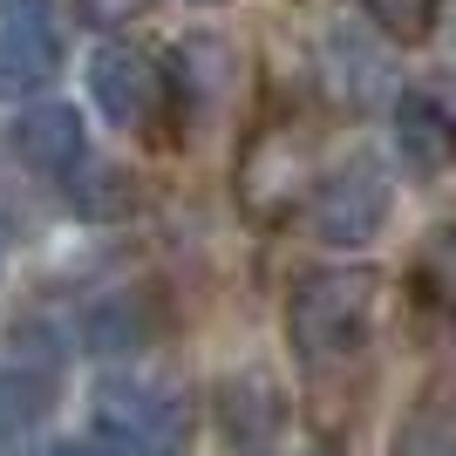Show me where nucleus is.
Returning a JSON list of instances; mask_svg holds the SVG:
<instances>
[{"instance_id": "f257e3e1", "label": "nucleus", "mask_w": 456, "mask_h": 456, "mask_svg": "<svg viewBox=\"0 0 456 456\" xmlns=\"http://www.w3.org/2000/svg\"><path fill=\"white\" fill-rule=\"evenodd\" d=\"M375 306H381V280L368 266H321L293 286L286 334L300 347V362H314V368L347 362V354H362L368 327H375Z\"/></svg>"}, {"instance_id": "f03ea898", "label": "nucleus", "mask_w": 456, "mask_h": 456, "mask_svg": "<svg viewBox=\"0 0 456 456\" xmlns=\"http://www.w3.org/2000/svg\"><path fill=\"white\" fill-rule=\"evenodd\" d=\"M95 429L130 456H164L184 436V402L157 381H102L95 388Z\"/></svg>"}, {"instance_id": "7ed1b4c3", "label": "nucleus", "mask_w": 456, "mask_h": 456, "mask_svg": "<svg viewBox=\"0 0 456 456\" xmlns=\"http://www.w3.org/2000/svg\"><path fill=\"white\" fill-rule=\"evenodd\" d=\"M89 89H95V110L110 116L116 130H130V136H157L164 102H171V82L157 69V55L151 48H123V41L95 55Z\"/></svg>"}, {"instance_id": "20e7f679", "label": "nucleus", "mask_w": 456, "mask_h": 456, "mask_svg": "<svg viewBox=\"0 0 456 456\" xmlns=\"http://www.w3.org/2000/svg\"><path fill=\"white\" fill-rule=\"evenodd\" d=\"M388 225V171L375 157H354L347 171H334L321 191H314V232L327 246H368L375 232Z\"/></svg>"}, {"instance_id": "39448f33", "label": "nucleus", "mask_w": 456, "mask_h": 456, "mask_svg": "<svg viewBox=\"0 0 456 456\" xmlns=\"http://www.w3.org/2000/svg\"><path fill=\"white\" fill-rule=\"evenodd\" d=\"M306 164H314V143L306 130H259L239 157V205L252 218H280L293 198H306Z\"/></svg>"}, {"instance_id": "423d86ee", "label": "nucleus", "mask_w": 456, "mask_h": 456, "mask_svg": "<svg viewBox=\"0 0 456 456\" xmlns=\"http://www.w3.org/2000/svg\"><path fill=\"white\" fill-rule=\"evenodd\" d=\"M61 69V41L48 0H0V89H48Z\"/></svg>"}, {"instance_id": "0eeeda50", "label": "nucleus", "mask_w": 456, "mask_h": 456, "mask_svg": "<svg viewBox=\"0 0 456 456\" xmlns=\"http://www.w3.org/2000/svg\"><path fill=\"white\" fill-rule=\"evenodd\" d=\"M395 143H402V164L422 177H436L456 164V95L450 82H416L402 89L395 102Z\"/></svg>"}, {"instance_id": "6e6552de", "label": "nucleus", "mask_w": 456, "mask_h": 456, "mask_svg": "<svg viewBox=\"0 0 456 456\" xmlns=\"http://www.w3.org/2000/svg\"><path fill=\"white\" fill-rule=\"evenodd\" d=\"M7 143H14V157L28 171H41V177L82 171V116L69 110V102H35V110H20L14 130H7Z\"/></svg>"}, {"instance_id": "1a4fd4ad", "label": "nucleus", "mask_w": 456, "mask_h": 456, "mask_svg": "<svg viewBox=\"0 0 456 456\" xmlns=\"http://www.w3.org/2000/svg\"><path fill=\"white\" fill-rule=\"evenodd\" d=\"M321 69H327L334 102H347V110H375L381 89H388V55H381V48H362L354 35H327Z\"/></svg>"}, {"instance_id": "9d476101", "label": "nucleus", "mask_w": 456, "mask_h": 456, "mask_svg": "<svg viewBox=\"0 0 456 456\" xmlns=\"http://www.w3.org/2000/svg\"><path fill=\"white\" fill-rule=\"evenodd\" d=\"M218 416H225L232 443H266L280 429V395H273L266 375H232L218 388Z\"/></svg>"}, {"instance_id": "9b49d317", "label": "nucleus", "mask_w": 456, "mask_h": 456, "mask_svg": "<svg viewBox=\"0 0 456 456\" xmlns=\"http://www.w3.org/2000/svg\"><path fill=\"white\" fill-rule=\"evenodd\" d=\"M82 341L95 354H136V347L151 341V306L130 300V293H116V300L89 306V327H82Z\"/></svg>"}, {"instance_id": "f8f14e48", "label": "nucleus", "mask_w": 456, "mask_h": 456, "mask_svg": "<svg viewBox=\"0 0 456 456\" xmlns=\"http://www.w3.org/2000/svg\"><path fill=\"white\" fill-rule=\"evenodd\" d=\"M48 409H55V381L41 368H0V436L35 429Z\"/></svg>"}, {"instance_id": "ddd939ff", "label": "nucleus", "mask_w": 456, "mask_h": 456, "mask_svg": "<svg viewBox=\"0 0 456 456\" xmlns=\"http://www.w3.org/2000/svg\"><path fill=\"white\" fill-rule=\"evenodd\" d=\"M416 273H422V293H429L443 314H456V218L422 239V266Z\"/></svg>"}, {"instance_id": "4468645a", "label": "nucleus", "mask_w": 456, "mask_h": 456, "mask_svg": "<svg viewBox=\"0 0 456 456\" xmlns=\"http://www.w3.org/2000/svg\"><path fill=\"white\" fill-rule=\"evenodd\" d=\"M368 20H375L388 41H422L429 28H436V7L443 0H362Z\"/></svg>"}, {"instance_id": "2eb2a0df", "label": "nucleus", "mask_w": 456, "mask_h": 456, "mask_svg": "<svg viewBox=\"0 0 456 456\" xmlns=\"http://www.w3.org/2000/svg\"><path fill=\"white\" fill-rule=\"evenodd\" d=\"M395 456H456V416H443V409L409 416L395 436Z\"/></svg>"}, {"instance_id": "dca6fc26", "label": "nucleus", "mask_w": 456, "mask_h": 456, "mask_svg": "<svg viewBox=\"0 0 456 456\" xmlns=\"http://www.w3.org/2000/svg\"><path fill=\"white\" fill-rule=\"evenodd\" d=\"M76 7H82L89 28H130L136 14H151L157 0H76Z\"/></svg>"}, {"instance_id": "f3484780", "label": "nucleus", "mask_w": 456, "mask_h": 456, "mask_svg": "<svg viewBox=\"0 0 456 456\" xmlns=\"http://www.w3.org/2000/svg\"><path fill=\"white\" fill-rule=\"evenodd\" d=\"M48 456H130V450H116V443H61Z\"/></svg>"}, {"instance_id": "a211bd4d", "label": "nucleus", "mask_w": 456, "mask_h": 456, "mask_svg": "<svg viewBox=\"0 0 456 456\" xmlns=\"http://www.w3.org/2000/svg\"><path fill=\"white\" fill-rule=\"evenodd\" d=\"M306 456H341V450H327V443H314V450H306Z\"/></svg>"}]
</instances>
